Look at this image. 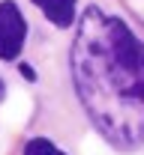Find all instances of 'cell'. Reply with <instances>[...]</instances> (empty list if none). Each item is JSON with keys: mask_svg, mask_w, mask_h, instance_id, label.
<instances>
[{"mask_svg": "<svg viewBox=\"0 0 144 155\" xmlns=\"http://www.w3.org/2000/svg\"><path fill=\"white\" fill-rule=\"evenodd\" d=\"M24 155H66V152H60L48 137H33V140H27Z\"/></svg>", "mask_w": 144, "mask_h": 155, "instance_id": "obj_4", "label": "cell"}, {"mask_svg": "<svg viewBox=\"0 0 144 155\" xmlns=\"http://www.w3.org/2000/svg\"><path fill=\"white\" fill-rule=\"evenodd\" d=\"M3 93H6V87H3V81H0V98H3Z\"/></svg>", "mask_w": 144, "mask_h": 155, "instance_id": "obj_5", "label": "cell"}, {"mask_svg": "<svg viewBox=\"0 0 144 155\" xmlns=\"http://www.w3.org/2000/svg\"><path fill=\"white\" fill-rule=\"evenodd\" d=\"M27 42V21L12 0L0 3V60H15Z\"/></svg>", "mask_w": 144, "mask_h": 155, "instance_id": "obj_2", "label": "cell"}, {"mask_svg": "<svg viewBox=\"0 0 144 155\" xmlns=\"http://www.w3.org/2000/svg\"><path fill=\"white\" fill-rule=\"evenodd\" d=\"M45 12V18L57 27H72L75 24V3L78 0H33Z\"/></svg>", "mask_w": 144, "mask_h": 155, "instance_id": "obj_3", "label": "cell"}, {"mask_svg": "<svg viewBox=\"0 0 144 155\" xmlns=\"http://www.w3.org/2000/svg\"><path fill=\"white\" fill-rule=\"evenodd\" d=\"M69 69L96 131L117 149L144 143V42L129 24L87 6L69 48Z\"/></svg>", "mask_w": 144, "mask_h": 155, "instance_id": "obj_1", "label": "cell"}]
</instances>
